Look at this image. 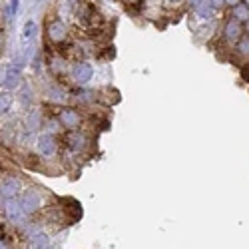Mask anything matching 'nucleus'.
<instances>
[{
    "mask_svg": "<svg viewBox=\"0 0 249 249\" xmlns=\"http://www.w3.org/2000/svg\"><path fill=\"white\" fill-rule=\"evenodd\" d=\"M44 32H46V40H48L50 44H54V46L64 44L66 40H68V36H70V30H68L66 22H64V20H60V18L46 20Z\"/></svg>",
    "mask_w": 249,
    "mask_h": 249,
    "instance_id": "nucleus-1",
    "label": "nucleus"
},
{
    "mask_svg": "<svg viewBox=\"0 0 249 249\" xmlns=\"http://www.w3.org/2000/svg\"><path fill=\"white\" fill-rule=\"evenodd\" d=\"M64 146L68 152L72 154H82L90 148V138L86 132H80V130H70L64 136Z\"/></svg>",
    "mask_w": 249,
    "mask_h": 249,
    "instance_id": "nucleus-2",
    "label": "nucleus"
},
{
    "mask_svg": "<svg viewBox=\"0 0 249 249\" xmlns=\"http://www.w3.org/2000/svg\"><path fill=\"white\" fill-rule=\"evenodd\" d=\"M18 201H20V205H22L24 213H28V215H32V213H36V212L42 210V194H40L36 188L24 190Z\"/></svg>",
    "mask_w": 249,
    "mask_h": 249,
    "instance_id": "nucleus-3",
    "label": "nucleus"
},
{
    "mask_svg": "<svg viewBox=\"0 0 249 249\" xmlns=\"http://www.w3.org/2000/svg\"><path fill=\"white\" fill-rule=\"evenodd\" d=\"M58 122H60V126L66 128L68 132L70 130H80V126H82V114L76 108H60L58 110Z\"/></svg>",
    "mask_w": 249,
    "mask_h": 249,
    "instance_id": "nucleus-4",
    "label": "nucleus"
},
{
    "mask_svg": "<svg viewBox=\"0 0 249 249\" xmlns=\"http://www.w3.org/2000/svg\"><path fill=\"white\" fill-rule=\"evenodd\" d=\"M70 74H72V80L76 82V84L84 86V84H88V82L92 80V76H94V68H92V64H88L86 60H78L76 64L72 66Z\"/></svg>",
    "mask_w": 249,
    "mask_h": 249,
    "instance_id": "nucleus-5",
    "label": "nucleus"
},
{
    "mask_svg": "<svg viewBox=\"0 0 249 249\" xmlns=\"http://www.w3.org/2000/svg\"><path fill=\"white\" fill-rule=\"evenodd\" d=\"M36 148H38V154L42 158H54L56 152H58V142L52 134H42L36 140Z\"/></svg>",
    "mask_w": 249,
    "mask_h": 249,
    "instance_id": "nucleus-6",
    "label": "nucleus"
},
{
    "mask_svg": "<svg viewBox=\"0 0 249 249\" xmlns=\"http://www.w3.org/2000/svg\"><path fill=\"white\" fill-rule=\"evenodd\" d=\"M241 36H243V26H241V22H237V20L230 18V20H227V22L223 24V42L235 44Z\"/></svg>",
    "mask_w": 249,
    "mask_h": 249,
    "instance_id": "nucleus-7",
    "label": "nucleus"
},
{
    "mask_svg": "<svg viewBox=\"0 0 249 249\" xmlns=\"http://www.w3.org/2000/svg\"><path fill=\"white\" fill-rule=\"evenodd\" d=\"M22 188V183L16 176H6L2 181H0V196L4 199H10V197H16V194Z\"/></svg>",
    "mask_w": 249,
    "mask_h": 249,
    "instance_id": "nucleus-8",
    "label": "nucleus"
},
{
    "mask_svg": "<svg viewBox=\"0 0 249 249\" xmlns=\"http://www.w3.org/2000/svg\"><path fill=\"white\" fill-rule=\"evenodd\" d=\"M4 213H6V217L12 221V223H20L24 219V210H22V205H20V201H16L14 197H10V199H6V203H4Z\"/></svg>",
    "mask_w": 249,
    "mask_h": 249,
    "instance_id": "nucleus-9",
    "label": "nucleus"
},
{
    "mask_svg": "<svg viewBox=\"0 0 249 249\" xmlns=\"http://www.w3.org/2000/svg\"><path fill=\"white\" fill-rule=\"evenodd\" d=\"M50 72L54 76H62V74H66V58L62 56V54H54L50 58Z\"/></svg>",
    "mask_w": 249,
    "mask_h": 249,
    "instance_id": "nucleus-10",
    "label": "nucleus"
},
{
    "mask_svg": "<svg viewBox=\"0 0 249 249\" xmlns=\"http://www.w3.org/2000/svg\"><path fill=\"white\" fill-rule=\"evenodd\" d=\"M18 84H20V70H18L16 66H8V68H6L4 86H6L8 90H14V88H18Z\"/></svg>",
    "mask_w": 249,
    "mask_h": 249,
    "instance_id": "nucleus-11",
    "label": "nucleus"
},
{
    "mask_svg": "<svg viewBox=\"0 0 249 249\" xmlns=\"http://www.w3.org/2000/svg\"><path fill=\"white\" fill-rule=\"evenodd\" d=\"M194 12H196V16H197V18H201V20H210V18L213 16L215 8L210 4V0H203V2H201Z\"/></svg>",
    "mask_w": 249,
    "mask_h": 249,
    "instance_id": "nucleus-12",
    "label": "nucleus"
},
{
    "mask_svg": "<svg viewBox=\"0 0 249 249\" xmlns=\"http://www.w3.org/2000/svg\"><path fill=\"white\" fill-rule=\"evenodd\" d=\"M231 18L237 20V22H247V20H249V6H245L243 2H239L237 6H233Z\"/></svg>",
    "mask_w": 249,
    "mask_h": 249,
    "instance_id": "nucleus-13",
    "label": "nucleus"
},
{
    "mask_svg": "<svg viewBox=\"0 0 249 249\" xmlns=\"http://www.w3.org/2000/svg\"><path fill=\"white\" fill-rule=\"evenodd\" d=\"M14 104V98L10 92H0V116H6Z\"/></svg>",
    "mask_w": 249,
    "mask_h": 249,
    "instance_id": "nucleus-14",
    "label": "nucleus"
},
{
    "mask_svg": "<svg viewBox=\"0 0 249 249\" xmlns=\"http://www.w3.org/2000/svg\"><path fill=\"white\" fill-rule=\"evenodd\" d=\"M235 54L243 56V58H249V34L241 36L237 42H235Z\"/></svg>",
    "mask_w": 249,
    "mask_h": 249,
    "instance_id": "nucleus-15",
    "label": "nucleus"
},
{
    "mask_svg": "<svg viewBox=\"0 0 249 249\" xmlns=\"http://www.w3.org/2000/svg\"><path fill=\"white\" fill-rule=\"evenodd\" d=\"M36 34V22L34 20H26V24L22 28V42H30Z\"/></svg>",
    "mask_w": 249,
    "mask_h": 249,
    "instance_id": "nucleus-16",
    "label": "nucleus"
},
{
    "mask_svg": "<svg viewBox=\"0 0 249 249\" xmlns=\"http://www.w3.org/2000/svg\"><path fill=\"white\" fill-rule=\"evenodd\" d=\"M48 247V237L44 233H36L30 237V249H46Z\"/></svg>",
    "mask_w": 249,
    "mask_h": 249,
    "instance_id": "nucleus-17",
    "label": "nucleus"
},
{
    "mask_svg": "<svg viewBox=\"0 0 249 249\" xmlns=\"http://www.w3.org/2000/svg\"><path fill=\"white\" fill-rule=\"evenodd\" d=\"M30 132H34V130H38L40 128V112L38 110H32L30 114H28V126H26Z\"/></svg>",
    "mask_w": 249,
    "mask_h": 249,
    "instance_id": "nucleus-18",
    "label": "nucleus"
},
{
    "mask_svg": "<svg viewBox=\"0 0 249 249\" xmlns=\"http://www.w3.org/2000/svg\"><path fill=\"white\" fill-rule=\"evenodd\" d=\"M46 94H48V98H50L52 102H64V100H66V92L60 90V88H50Z\"/></svg>",
    "mask_w": 249,
    "mask_h": 249,
    "instance_id": "nucleus-19",
    "label": "nucleus"
},
{
    "mask_svg": "<svg viewBox=\"0 0 249 249\" xmlns=\"http://www.w3.org/2000/svg\"><path fill=\"white\" fill-rule=\"evenodd\" d=\"M18 6H20V0H10V14H12V16H16Z\"/></svg>",
    "mask_w": 249,
    "mask_h": 249,
    "instance_id": "nucleus-20",
    "label": "nucleus"
},
{
    "mask_svg": "<svg viewBox=\"0 0 249 249\" xmlns=\"http://www.w3.org/2000/svg\"><path fill=\"white\" fill-rule=\"evenodd\" d=\"M210 4H212L215 10H219V8L225 6V0H210Z\"/></svg>",
    "mask_w": 249,
    "mask_h": 249,
    "instance_id": "nucleus-21",
    "label": "nucleus"
},
{
    "mask_svg": "<svg viewBox=\"0 0 249 249\" xmlns=\"http://www.w3.org/2000/svg\"><path fill=\"white\" fill-rule=\"evenodd\" d=\"M22 104H24V106H28V104H30V92H28V88L22 90Z\"/></svg>",
    "mask_w": 249,
    "mask_h": 249,
    "instance_id": "nucleus-22",
    "label": "nucleus"
},
{
    "mask_svg": "<svg viewBox=\"0 0 249 249\" xmlns=\"http://www.w3.org/2000/svg\"><path fill=\"white\" fill-rule=\"evenodd\" d=\"M185 2H188V6H190L192 10H196V8H197V6L203 2V0H185Z\"/></svg>",
    "mask_w": 249,
    "mask_h": 249,
    "instance_id": "nucleus-23",
    "label": "nucleus"
},
{
    "mask_svg": "<svg viewBox=\"0 0 249 249\" xmlns=\"http://www.w3.org/2000/svg\"><path fill=\"white\" fill-rule=\"evenodd\" d=\"M4 80H6V66H0V86H4Z\"/></svg>",
    "mask_w": 249,
    "mask_h": 249,
    "instance_id": "nucleus-24",
    "label": "nucleus"
},
{
    "mask_svg": "<svg viewBox=\"0 0 249 249\" xmlns=\"http://www.w3.org/2000/svg\"><path fill=\"white\" fill-rule=\"evenodd\" d=\"M239 2H241V0H225V4H227V6H231V8H233V6H237Z\"/></svg>",
    "mask_w": 249,
    "mask_h": 249,
    "instance_id": "nucleus-25",
    "label": "nucleus"
},
{
    "mask_svg": "<svg viewBox=\"0 0 249 249\" xmlns=\"http://www.w3.org/2000/svg\"><path fill=\"white\" fill-rule=\"evenodd\" d=\"M0 249H10V247H8V241H6L4 237H0Z\"/></svg>",
    "mask_w": 249,
    "mask_h": 249,
    "instance_id": "nucleus-26",
    "label": "nucleus"
},
{
    "mask_svg": "<svg viewBox=\"0 0 249 249\" xmlns=\"http://www.w3.org/2000/svg\"><path fill=\"white\" fill-rule=\"evenodd\" d=\"M179 2H183V0H165V4H168V6H176Z\"/></svg>",
    "mask_w": 249,
    "mask_h": 249,
    "instance_id": "nucleus-27",
    "label": "nucleus"
},
{
    "mask_svg": "<svg viewBox=\"0 0 249 249\" xmlns=\"http://www.w3.org/2000/svg\"><path fill=\"white\" fill-rule=\"evenodd\" d=\"M2 203H4V197H2V196H0V207H2Z\"/></svg>",
    "mask_w": 249,
    "mask_h": 249,
    "instance_id": "nucleus-28",
    "label": "nucleus"
},
{
    "mask_svg": "<svg viewBox=\"0 0 249 249\" xmlns=\"http://www.w3.org/2000/svg\"><path fill=\"white\" fill-rule=\"evenodd\" d=\"M243 4H245V6H249V0H243Z\"/></svg>",
    "mask_w": 249,
    "mask_h": 249,
    "instance_id": "nucleus-29",
    "label": "nucleus"
},
{
    "mask_svg": "<svg viewBox=\"0 0 249 249\" xmlns=\"http://www.w3.org/2000/svg\"><path fill=\"white\" fill-rule=\"evenodd\" d=\"M247 30H249V20H247Z\"/></svg>",
    "mask_w": 249,
    "mask_h": 249,
    "instance_id": "nucleus-30",
    "label": "nucleus"
}]
</instances>
